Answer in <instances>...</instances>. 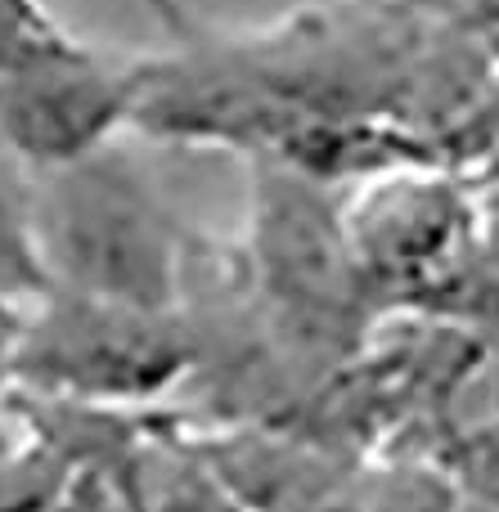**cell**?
<instances>
[{"instance_id":"cell-5","label":"cell","mask_w":499,"mask_h":512,"mask_svg":"<svg viewBox=\"0 0 499 512\" xmlns=\"http://www.w3.org/2000/svg\"><path fill=\"white\" fill-rule=\"evenodd\" d=\"M54 23H59V18L45 9V0H0V59L23 50L27 41L50 32Z\"/></svg>"},{"instance_id":"cell-1","label":"cell","mask_w":499,"mask_h":512,"mask_svg":"<svg viewBox=\"0 0 499 512\" xmlns=\"http://www.w3.org/2000/svg\"><path fill=\"white\" fill-rule=\"evenodd\" d=\"M32 230L45 283L140 310H180L185 239L131 153L104 144L32 171Z\"/></svg>"},{"instance_id":"cell-4","label":"cell","mask_w":499,"mask_h":512,"mask_svg":"<svg viewBox=\"0 0 499 512\" xmlns=\"http://www.w3.org/2000/svg\"><path fill=\"white\" fill-rule=\"evenodd\" d=\"M45 288L32 230V171L0 144V315L27 310Z\"/></svg>"},{"instance_id":"cell-3","label":"cell","mask_w":499,"mask_h":512,"mask_svg":"<svg viewBox=\"0 0 499 512\" xmlns=\"http://www.w3.org/2000/svg\"><path fill=\"white\" fill-rule=\"evenodd\" d=\"M135 54H108L63 23L0 59V144L27 171H50L126 131Z\"/></svg>"},{"instance_id":"cell-2","label":"cell","mask_w":499,"mask_h":512,"mask_svg":"<svg viewBox=\"0 0 499 512\" xmlns=\"http://www.w3.org/2000/svg\"><path fill=\"white\" fill-rule=\"evenodd\" d=\"M194 360L180 310H140L45 288L9 328V373L72 400H149Z\"/></svg>"}]
</instances>
